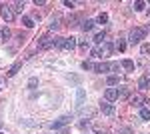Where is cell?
<instances>
[{
  "instance_id": "obj_17",
  "label": "cell",
  "mask_w": 150,
  "mask_h": 134,
  "mask_svg": "<svg viewBox=\"0 0 150 134\" xmlns=\"http://www.w3.org/2000/svg\"><path fill=\"white\" fill-rule=\"evenodd\" d=\"M24 6H26V4H24V2H20V0H18V2H14V12H22Z\"/></svg>"
},
{
  "instance_id": "obj_10",
  "label": "cell",
  "mask_w": 150,
  "mask_h": 134,
  "mask_svg": "<svg viewBox=\"0 0 150 134\" xmlns=\"http://www.w3.org/2000/svg\"><path fill=\"white\" fill-rule=\"evenodd\" d=\"M144 102H146V100H144V96H142V94H134V96H130V104H132V106H136V108H140Z\"/></svg>"
},
{
  "instance_id": "obj_31",
  "label": "cell",
  "mask_w": 150,
  "mask_h": 134,
  "mask_svg": "<svg viewBox=\"0 0 150 134\" xmlns=\"http://www.w3.org/2000/svg\"><path fill=\"white\" fill-rule=\"evenodd\" d=\"M58 134H68V130H62V132H58Z\"/></svg>"
},
{
  "instance_id": "obj_24",
  "label": "cell",
  "mask_w": 150,
  "mask_h": 134,
  "mask_svg": "<svg viewBox=\"0 0 150 134\" xmlns=\"http://www.w3.org/2000/svg\"><path fill=\"white\" fill-rule=\"evenodd\" d=\"M140 50H142V54H150V44H142Z\"/></svg>"
},
{
  "instance_id": "obj_21",
  "label": "cell",
  "mask_w": 150,
  "mask_h": 134,
  "mask_svg": "<svg viewBox=\"0 0 150 134\" xmlns=\"http://www.w3.org/2000/svg\"><path fill=\"white\" fill-rule=\"evenodd\" d=\"M104 22H108V14L100 12V14H98V24H104Z\"/></svg>"
},
{
  "instance_id": "obj_4",
  "label": "cell",
  "mask_w": 150,
  "mask_h": 134,
  "mask_svg": "<svg viewBox=\"0 0 150 134\" xmlns=\"http://www.w3.org/2000/svg\"><path fill=\"white\" fill-rule=\"evenodd\" d=\"M96 72H110V70H118V64L112 62V64H108V62H100V64H96L94 66Z\"/></svg>"
},
{
  "instance_id": "obj_9",
  "label": "cell",
  "mask_w": 150,
  "mask_h": 134,
  "mask_svg": "<svg viewBox=\"0 0 150 134\" xmlns=\"http://www.w3.org/2000/svg\"><path fill=\"white\" fill-rule=\"evenodd\" d=\"M104 98H106V102H114L116 98H118V90L116 88H108L106 92H104Z\"/></svg>"
},
{
  "instance_id": "obj_19",
  "label": "cell",
  "mask_w": 150,
  "mask_h": 134,
  "mask_svg": "<svg viewBox=\"0 0 150 134\" xmlns=\"http://www.w3.org/2000/svg\"><path fill=\"white\" fill-rule=\"evenodd\" d=\"M106 82H108V86H114V84H118V82H120V78H118V76H108V80H106Z\"/></svg>"
},
{
  "instance_id": "obj_2",
  "label": "cell",
  "mask_w": 150,
  "mask_h": 134,
  "mask_svg": "<svg viewBox=\"0 0 150 134\" xmlns=\"http://www.w3.org/2000/svg\"><path fill=\"white\" fill-rule=\"evenodd\" d=\"M144 36H146V30H144V28H132L128 38H130V42H132V44H138Z\"/></svg>"
},
{
  "instance_id": "obj_26",
  "label": "cell",
  "mask_w": 150,
  "mask_h": 134,
  "mask_svg": "<svg viewBox=\"0 0 150 134\" xmlns=\"http://www.w3.org/2000/svg\"><path fill=\"white\" fill-rule=\"evenodd\" d=\"M82 68H84V70H94V66L90 62H82Z\"/></svg>"
},
{
  "instance_id": "obj_18",
  "label": "cell",
  "mask_w": 150,
  "mask_h": 134,
  "mask_svg": "<svg viewBox=\"0 0 150 134\" xmlns=\"http://www.w3.org/2000/svg\"><path fill=\"white\" fill-rule=\"evenodd\" d=\"M20 66H22V64H20V62H16V64H14V66L10 68V72H8V76H14V74H16L18 70H20Z\"/></svg>"
},
{
  "instance_id": "obj_33",
  "label": "cell",
  "mask_w": 150,
  "mask_h": 134,
  "mask_svg": "<svg viewBox=\"0 0 150 134\" xmlns=\"http://www.w3.org/2000/svg\"><path fill=\"white\" fill-rule=\"evenodd\" d=\"M0 134H4V132H0Z\"/></svg>"
},
{
  "instance_id": "obj_20",
  "label": "cell",
  "mask_w": 150,
  "mask_h": 134,
  "mask_svg": "<svg viewBox=\"0 0 150 134\" xmlns=\"http://www.w3.org/2000/svg\"><path fill=\"white\" fill-rule=\"evenodd\" d=\"M144 8H146V2H142V0L134 2V10H144Z\"/></svg>"
},
{
  "instance_id": "obj_16",
  "label": "cell",
  "mask_w": 150,
  "mask_h": 134,
  "mask_svg": "<svg viewBox=\"0 0 150 134\" xmlns=\"http://www.w3.org/2000/svg\"><path fill=\"white\" fill-rule=\"evenodd\" d=\"M104 38H106V32H98L96 36H94V42H98V44H102Z\"/></svg>"
},
{
  "instance_id": "obj_29",
  "label": "cell",
  "mask_w": 150,
  "mask_h": 134,
  "mask_svg": "<svg viewBox=\"0 0 150 134\" xmlns=\"http://www.w3.org/2000/svg\"><path fill=\"white\" fill-rule=\"evenodd\" d=\"M34 4H36V6H44V4H46V0H34Z\"/></svg>"
},
{
  "instance_id": "obj_30",
  "label": "cell",
  "mask_w": 150,
  "mask_h": 134,
  "mask_svg": "<svg viewBox=\"0 0 150 134\" xmlns=\"http://www.w3.org/2000/svg\"><path fill=\"white\" fill-rule=\"evenodd\" d=\"M64 6H68V8H74V2H70V0H66V2H64Z\"/></svg>"
},
{
  "instance_id": "obj_23",
  "label": "cell",
  "mask_w": 150,
  "mask_h": 134,
  "mask_svg": "<svg viewBox=\"0 0 150 134\" xmlns=\"http://www.w3.org/2000/svg\"><path fill=\"white\" fill-rule=\"evenodd\" d=\"M10 36H12V32L8 30V28H4V30H2V38H4V40H8Z\"/></svg>"
},
{
  "instance_id": "obj_8",
  "label": "cell",
  "mask_w": 150,
  "mask_h": 134,
  "mask_svg": "<svg viewBox=\"0 0 150 134\" xmlns=\"http://www.w3.org/2000/svg\"><path fill=\"white\" fill-rule=\"evenodd\" d=\"M138 88H140V90H148V88H150V74H144V76H140V80H138Z\"/></svg>"
},
{
  "instance_id": "obj_25",
  "label": "cell",
  "mask_w": 150,
  "mask_h": 134,
  "mask_svg": "<svg viewBox=\"0 0 150 134\" xmlns=\"http://www.w3.org/2000/svg\"><path fill=\"white\" fill-rule=\"evenodd\" d=\"M36 84H38V80H36V78H30V80H28V88H34Z\"/></svg>"
},
{
  "instance_id": "obj_15",
  "label": "cell",
  "mask_w": 150,
  "mask_h": 134,
  "mask_svg": "<svg viewBox=\"0 0 150 134\" xmlns=\"http://www.w3.org/2000/svg\"><path fill=\"white\" fill-rule=\"evenodd\" d=\"M122 68H126V70H134V62L132 60H122Z\"/></svg>"
},
{
  "instance_id": "obj_1",
  "label": "cell",
  "mask_w": 150,
  "mask_h": 134,
  "mask_svg": "<svg viewBox=\"0 0 150 134\" xmlns=\"http://www.w3.org/2000/svg\"><path fill=\"white\" fill-rule=\"evenodd\" d=\"M110 52H112V44L110 42H104L102 46H98V48L92 50V56L94 58H106V56H110Z\"/></svg>"
},
{
  "instance_id": "obj_32",
  "label": "cell",
  "mask_w": 150,
  "mask_h": 134,
  "mask_svg": "<svg viewBox=\"0 0 150 134\" xmlns=\"http://www.w3.org/2000/svg\"><path fill=\"white\" fill-rule=\"evenodd\" d=\"M0 128H2V118H0Z\"/></svg>"
},
{
  "instance_id": "obj_7",
  "label": "cell",
  "mask_w": 150,
  "mask_h": 134,
  "mask_svg": "<svg viewBox=\"0 0 150 134\" xmlns=\"http://www.w3.org/2000/svg\"><path fill=\"white\" fill-rule=\"evenodd\" d=\"M100 112L106 114V116H112V114H114V106H112L110 102H102V104H100Z\"/></svg>"
},
{
  "instance_id": "obj_3",
  "label": "cell",
  "mask_w": 150,
  "mask_h": 134,
  "mask_svg": "<svg viewBox=\"0 0 150 134\" xmlns=\"http://www.w3.org/2000/svg\"><path fill=\"white\" fill-rule=\"evenodd\" d=\"M0 14H2V18H4L6 22H12V20H14V8L8 6V4H2V6H0Z\"/></svg>"
},
{
  "instance_id": "obj_6",
  "label": "cell",
  "mask_w": 150,
  "mask_h": 134,
  "mask_svg": "<svg viewBox=\"0 0 150 134\" xmlns=\"http://www.w3.org/2000/svg\"><path fill=\"white\" fill-rule=\"evenodd\" d=\"M52 42H54V38H50L48 34H44V36L40 38V42H38V50H46V48H50Z\"/></svg>"
},
{
  "instance_id": "obj_11",
  "label": "cell",
  "mask_w": 150,
  "mask_h": 134,
  "mask_svg": "<svg viewBox=\"0 0 150 134\" xmlns=\"http://www.w3.org/2000/svg\"><path fill=\"white\" fill-rule=\"evenodd\" d=\"M64 50H74L76 48V38H64Z\"/></svg>"
},
{
  "instance_id": "obj_28",
  "label": "cell",
  "mask_w": 150,
  "mask_h": 134,
  "mask_svg": "<svg viewBox=\"0 0 150 134\" xmlns=\"http://www.w3.org/2000/svg\"><path fill=\"white\" fill-rule=\"evenodd\" d=\"M118 50L124 52V50H126V44H124V42H118Z\"/></svg>"
},
{
  "instance_id": "obj_13",
  "label": "cell",
  "mask_w": 150,
  "mask_h": 134,
  "mask_svg": "<svg viewBox=\"0 0 150 134\" xmlns=\"http://www.w3.org/2000/svg\"><path fill=\"white\" fill-rule=\"evenodd\" d=\"M22 24L26 26V28H32V26H34V20H32L30 16H24V18H22Z\"/></svg>"
},
{
  "instance_id": "obj_27",
  "label": "cell",
  "mask_w": 150,
  "mask_h": 134,
  "mask_svg": "<svg viewBox=\"0 0 150 134\" xmlns=\"http://www.w3.org/2000/svg\"><path fill=\"white\" fill-rule=\"evenodd\" d=\"M58 28V20H52V22H50V30H56Z\"/></svg>"
},
{
  "instance_id": "obj_12",
  "label": "cell",
  "mask_w": 150,
  "mask_h": 134,
  "mask_svg": "<svg viewBox=\"0 0 150 134\" xmlns=\"http://www.w3.org/2000/svg\"><path fill=\"white\" fill-rule=\"evenodd\" d=\"M80 28L84 30V32H90V30L94 28V22H92V20H84V22L80 24Z\"/></svg>"
},
{
  "instance_id": "obj_5",
  "label": "cell",
  "mask_w": 150,
  "mask_h": 134,
  "mask_svg": "<svg viewBox=\"0 0 150 134\" xmlns=\"http://www.w3.org/2000/svg\"><path fill=\"white\" fill-rule=\"evenodd\" d=\"M70 120H72L70 116H62V118H58V120H54V122H50V128H52V130H58V128L66 126V124H68Z\"/></svg>"
},
{
  "instance_id": "obj_14",
  "label": "cell",
  "mask_w": 150,
  "mask_h": 134,
  "mask_svg": "<svg viewBox=\"0 0 150 134\" xmlns=\"http://www.w3.org/2000/svg\"><path fill=\"white\" fill-rule=\"evenodd\" d=\"M140 118L142 120H150V108H142L140 110Z\"/></svg>"
},
{
  "instance_id": "obj_22",
  "label": "cell",
  "mask_w": 150,
  "mask_h": 134,
  "mask_svg": "<svg viewBox=\"0 0 150 134\" xmlns=\"http://www.w3.org/2000/svg\"><path fill=\"white\" fill-rule=\"evenodd\" d=\"M52 46H56V48H62V46H64V38H54Z\"/></svg>"
}]
</instances>
